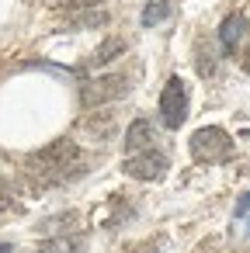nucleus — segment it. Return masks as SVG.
<instances>
[{"label": "nucleus", "mask_w": 250, "mask_h": 253, "mask_svg": "<svg viewBox=\"0 0 250 253\" xmlns=\"http://www.w3.org/2000/svg\"><path fill=\"white\" fill-rule=\"evenodd\" d=\"M104 21H108V14H104V11H94V14H87V11H84L70 28H77V32H80V28H98V25H104Z\"/></svg>", "instance_id": "nucleus-11"}, {"label": "nucleus", "mask_w": 250, "mask_h": 253, "mask_svg": "<svg viewBox=\"0 0 250 253\" xmlns=\"http://www.w3.org/2000/svg\"><path fill=\"white\" fill-rule=\"evenodd\" d=\"M250 211V191H243L240 198H236V218H243Z\"/></svg>", "instance_id": "nucleus-13"}, {"label": "nucleus", "mask_w": 250, "mask_h": 253, "mask_svg": "<svg viewBox=\"0 0 250 253\" xmlns=\"http://www.w3.org/2000/svg\"><path fill=\"white\" fill-rule=\"evenodd\" d=\"M84 170L87 163L80 160V146L73 139H56L28 156V177H35L39 184H66L77 180Z\"/></svg>", "instance_id": "nucleus-1"}, {"label": "nucleus", "mask_w": 250, "mask_h": 253, "mask_svg": "<svg viewBox=\"0 0 250 253\" xmlns=\"http://www.w3.org/2000/svg\"><path fill=\"white\" fill-rule=\"evenodd\" d=\"M167 167H170V160H167V153H160V149H143V153H132L125 163H122V170L132 177V180H160L163 173H167Z\"/></svg>", "instance_id": "nucleus-5"}, {"label": "nucleus", "mask_w": 250, "mask_h": 253, "mask_svg": "<svg viewBox=\"0 0 250 253\" xmlns=\"http://www.w3.org/2000/svg\"><path fill=\"white\" fill-rule=\"evenodd\" d=\"M243 70H247V73H250V52H247V59H243Z\"/></svg>", "instance_id": "nucleus-15"}, {"label": "nucleus", "mask_w": 250, "mask_h": 253, "mask_svg": "<svg viewBox=\"0 0 250 253\" xmlns=\"http://www.w3.org/2000/svg\"><path fill=\"white\" fill-rule=\"evenodd\" d=\"M243 35H247V18L243 14H226L222 25H219V45H222V52L226 56L236 52V45H240Z\"/></svg>", "instance_id": "nucleus-8"}, {"label": "nucleus", "mask_w": 250, "mask_h": 253, "mask_svg": "<svg viewBox=\"0 0 250 253\" xmlns=\"http://www.w3.org/2000/svg\"><path fill=\"white\" fill-rule=\"evenodd\" d=\"M167 18H170V4H167V0H150V4L143 7V14H139V25L143 28H156Z\"/></svg>", "instance_id": "nucleus-10"}, {"label": "nucleus", "mask_w": 250, "mask_h": 253, "mask_svg": "<svg viewBox=\"0 0 250 253\" xmlns=\"http://www.w3.org/2000/svg\"><path fill=\"white\" fill-rule=\"evenodd\" d=\"M160 122L174 132L188 122V87L181 77H170L163 84V94H160Z\"/></svg>", "instance_id": "nucleus-4"}, {"label": "nucleus", "mask_w": 250, "mask_h": 253, "mask_svg": "<svg viewBox=\"0 0 250 253\" xmlns=\"http://www.w3.org/2000/svg\"><path fill=\"white\" fill-rule=\"evenodd\" d=\"M125 52H129V42H125V39H118V35H108V39L91 52L87 70H104V66H111L115 59H122Z\"/></svg>", "instance_id": "nucleus-6"}, {"label": "nucleus", "mask_w": 250, "mask_h": 253, "mask_svg": "<svg viewBox=\"0 0 250 253\" xmlns=\"http://www.w3.org/2000/svg\"><path fill=\"white\" fill-rule=\"evenodd\" d=\"M125 94H129V77L125 73H104V77H94V80L80 84V104L84 108H101V104H111Z\"/></svg>", "instance_id": "nucleus-3"}, {"label": "nucleus", "mask_w": 250, "mask_h": 253, "mask_svg": "<svg viewBox=\"0 0 250 253\" xmlns=\"http://www.w3.org/2000/svg\"><path fill=\"white\" fill-rule=\"evenodd\" d=\"M0 253H14V243H0Z\"/></svg>", "instance_id": "nucleus-14"}, {"label": "nucleus", "mask_w": 250, "mask_h": 253, "mask_svg": "<svg viewBox=\"0 0 250 253\" xmlns=\"http://www.w3.org/2000/svg\"><path fill=\"white\" fill-rule=\"evenodd\" d=\"M191 156L198 163H222L233 156V139L219 125H205L191 135Z\"/></svg>", "instance_id": "nucleus-2"}, {"label": "nucleus", "mask_w": 250, "mask_h": 253, "mask_svg": "<svg viewBox=\"0 0 250 253\" xmlns=\"http://www.w3.org/2000/svg\"><path fill=\"white\" fill-rule=\"evenodd\" d=\"M150 142H153V125L146 118H136L129 125V132H125V153L129 156L132 153H143V149H150Z\"/></svg>", "instance_id": "nucleus-9"}, {"label": "nucleus", "mask_w": 250, "mask_h": 253, "mask_svg": "<svg viewBox=\"0 0 250 253\" xmlns=\"http://www.w3.org/2000/svg\"><path fill=\"white\" fill-rule=\"evenodd\" d=\"M247 232H250V225H247Z\"/></svg>", "instance_id": "nucleus-16"}, {"label": "nucleus", "mask_w": 250, "mask_h": 253, "mask_svg": "<svg viewBox=\"0 0 250 253\" xmlns=\"http://www.w3.org/2000/svg\"><path fill=\"white\" fill-rule=\"evenodd\" d=\"M39 253H87V236L84 232H59L52 239H42Z\"/></svg>", "instance_id": "nucleus-7"}, {"label": "nucleus", "mask_w": 250, "mask_h": 253, "mask_svg": "<svg viewBox=\"0 0 250 253\" xmlns=\"http://www.w3.org/2000/svg\"><path fill=\"white\" fill-rule=\"evenodd\" d=\"M98 4H104V0H66V11H91V7H98Z\"/></svg>", "instance_id": "nucleus-12"}]
</instances>
